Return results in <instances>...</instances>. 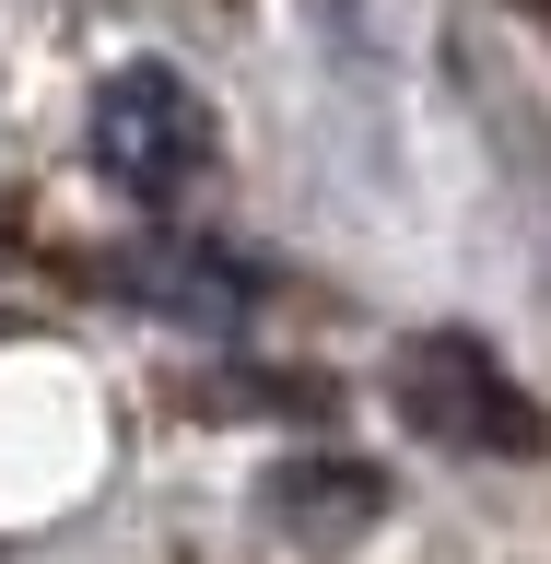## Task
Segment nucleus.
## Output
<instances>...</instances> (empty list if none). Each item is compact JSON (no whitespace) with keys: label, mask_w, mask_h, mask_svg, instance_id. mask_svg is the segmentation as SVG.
Segmentation results:
<instances>
[{"label":"nucleus","mask_w":551,"mask_h":564,"mask_svg":"<svg viewBox=\"0 0 551 564\" xmlns=\"http://www.w3.org/2000/svg\"><path fill=\"white\" fill-rule=\"evenodd\" d=\"M211 153H223L211 95L176 59H118L95 83V165H106V188H130V200H188L211 176Z\"/></svg>","instance_id":"f257e3e1"},{"label":"nucleus","mask_w":551,"mask_h":564,"mask_svg":"<svg viewBox=\"0 0 551 564\" xmlns=\"http://www.w3.org/2000/svg\"><path fill=\"white\" fill-rule=\"evenodd\" d=\"M399 412H411L434 447H470V458H528V447H551V423L528 412V388L505 377L470 329H422V341L399 352Z\"/></svg>","instance_id":"f03ea898"},{"label":"nucleus","mask_w":551,"mask_h":564,"mask_svg":"<svg viewBox=\"0 0 551 564\" xmlns=\"http://www.w3.org/2000/svg\"><path fill=\"white\" fill-rule=\"evenodd\" d=\"M387 506V482L364 470V458H282L271 470V518L317 529V541H341V529H364Z\"/></svg>","instance_id":"7ed1b4c3"}]
</instances>
